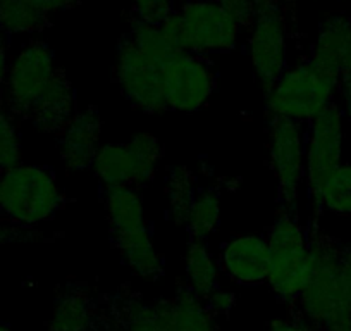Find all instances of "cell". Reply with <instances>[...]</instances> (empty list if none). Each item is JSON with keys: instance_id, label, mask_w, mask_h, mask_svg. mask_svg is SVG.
Segmentation results:
<instances>
[{"instance_id": "cell-1", "label": "cell", "mask_w": 351, "mask_h": 331, "mask_svg": "<svg viewBox=\"0 0 351 331\" xmlns=\"http://www.w3.org/2000/svg\"><path fill=\"white\" fill-rule=\"evenodd\" d=\"M110 238L124 264L147 282L164 276V259L158 254L145 219V205L136 187L107 188L104 195Z\"/></svg>"}, {"instance_id": "cell-2", "label": "cell", "mask_w": 351, "mask_h": 331, "mask_svg": "<svg viewBox=\"0 0 351 331\" xmlns=\"http://www.w3.org/2000/svg\"><path fill=\"white\" fill-rule=\"evenodd\" d=\"M64 204V194L52 170L19 164L0 171V214L8 222L33 228L50 221Z\"/></svg>"}, {"instance_id": "cell-3", "label": "cell", "mask_w": 351, "mask_h": 331, "mask_svg": "<svg viewBox=\"0 0 351 331\" xmlns=\"http://www.w3.org/2000/svg\"><path fill=\"white\" fill-rule=\"evenodd\" d=\"M176 50L198 56L231 52L238 47L241 26L214 0H193L160 26Z\"/></svg>"}, {"instance_id": "cell-4", "label": "cell", "mask_w": 351, "mask_h": 331, "mask_svg": "<svg viewBox=\"0 0 351 331\" xmlns=\"http://www.w3.org/2000/svg\"><path fill=\"white\" fill-rule=\"evenodd\" d=\"M336 97L337 81L308 57L295 66H288L265 92V104L271 117L308 124L317 114L336 102Z\"/></svg>"}, {"instance_id": "cell-5", "label": "cell", "mask_w": 351, "mask_h": 331, "mask_svg": "<svg viewBox=\"0 0 351 331\" xmlns=\"http://www.w3.org/2000/svg\"><path fill=\"white\" fill-rule=\"evenodd\" d=\"M343 245L320 229L308 231V279L296 299L298 314L322 331L341 304Z\"/></svg>"}, {"instance_id": "cell-6", "label": "cell", "mask_w": 351, "mask_h": 331, "mask_svg": "<svg viewBox=\"0 0 351 331\" xmlns=\"http://www.w3.org/2000/svg\"><path fill=\"white\" fill-rule=\"evenodd\" d=\"M271 264L267 283L285 302L295 304L308 279V229L295 211L282 209L267 231Z\"/></svg>"}, {"instance_id": "cell-7", "label": "cell", "mask_w": 351, "mask_h": 331, "mask_svg": "<svg viewBox=\"0 0 351 331\" xmlns=\"http://www.w3.org/2000/svg\"><path fill=\"white\" fill-rule=\"evenodd\" d=\"M217 89V74L205 56L176 50L162 62V92L165 109L197 113Z\"/></svg>"}, {"instance_id": "cell-8", "label": "cell", "mask_w": 351, "mask_h": 331, "mask_svg": "<svg viewBox=\"0 0 351 331\" xmlns=\"http://www.w3.org/2000/svg\"><path fill=\"white\" fill-rule=\"evenodd\" d=\"M57 73L59 67L56 66L53 50L45 42L33 40L16 54L9 66L8 81L2 95L5 106L16 119H28L35 102L45 92Z\"/></svg>"}, {"instance_id": "cell-9", "label": "cell", "mask_w": 351, "mask_h": 331, "mask_svg": "<svg viewBox=\"0 0 351 331\" xmlns=\"http://www.w3.org/2000/svg\"><path fill=\"white\" fill-rule=\"evenodd\" d=\"M269 164L278 183L282 209L295 211L305 185V130L300 123L271 117L267 133Z\"/></svg>"}, {"instance_id": "cell-10", "label": "cell", "mask_w": 351, "mask_h": 331, "mask_svg": "<svg viewBox=\"0 0 351 331\" xmlns=\"http://www.w3.org/2000/svg\"><path fill=\"white\" fill-rule=\"evenodd\" d=\"M346 119L337 102L327 106L305 131V185L312 197L336 168L344 162Z\"/></svg>"}, {"instance_id": "cell-11", "label": "cell", "mask_w": 351, "mask_h": 331, "mask_svg": "<svg viewBox=\"0 0 351 331\" xmlns=\"http://www.w3.org/2000/svg\"><path fill=\"white\" fill-rule=\"evenodd\" d=\"M117 85L128 102L145 114L165 111L162 92V62L141 52L128 35L121 40L114 66Z\"/></svg>"}, {"instance_id": "cell-12", "label": "cell", "mask_w": 351, "mask_h": 331, "mask_svg": "<svg viewBox=\"0 0 351 331\" xmlns=\"http://www.w3.org/2000/svg\"><path fill=\"white\" fill-rule=\"evenodd\" d=\"M248 56L263 92L288 69V32L279 4L256 12L250 26Z\"/></svg>"}, {"instance_id": "cell-13", "label": "cell", "mask_w": 351, "mask_h": 331, "mask_svg": "<svg viewBox=\"0 0 351 331\" xmlns=\"http://www.w3.org/2000/svg\"><path fill=\"white\" fill-rule=\"evenodd\" d=\"M310 59L337 81L339 106L351 135V18L327 16L319 25Z\"/></svg>"}, {"instance_id": "cell-14", "label": "cell", "mask_w": 351, "mask_h": 331, "mask_svg": "<svg viewBox=\"0 0 351 331\" xmlns=\"http://www.w3.org/2000/svg\"><path fill=\"white\" fill-rule=\"evenodd\" d=\"M219 264L226 276L239 285L267 282L271 264L267 238L255 233L236 235L222 245Z\"/></svg>"}, {"instance_id": "cell-15", "label": "cell", "mask_w": 351, "mask_h": 331, "mask_svg": "<svg viewBox=\"0 0 351 331\" xmlns=\"http://www.w3.org/2000/svg\"><path fill=\"white\" fill-rule=\"evenodd\" d=\"M59 137V157L64 168L69 171L92 170L93 159L102 145V117L97 107L77 109Z\"/></svg>"}, {"instance_id": "cell-16", "label": "cell", "mask_w": 351, "mask_h": 331, "mask_svg": "<svg viewBox=\"0 0 351 331\" xmlns=\"http://www.w3.org/2000/svg\"><path fill=\"white\" fill-rule=\"evenodd\" d=\"M76 111V93L64 71L59 69L45 92L35 102L26 121H29L40 133L60 135Z\"/></svg>"}, {"instance_id": "cell-17", "label": "cell", "mask_w": 351, "mask_h": 331, "mask_svg": "<svg viewBox=\"0 0 351 331\" xmlns=\"http://www.w3.org/2000/svg\"><path fill=\"white\" fill-rule=\"evenodd\" d=\"M97 324L95 300L88 288L67 285L57 295L47 331H93Z\"/></svg>"}, {"instance_id": "cell-18", "label": "cell", "mask_w": 351, "mask_h": 331, "mask_svg": "<svg viewBox=\"0 0 351 331\" xmlns=\"http://www.w3.org/2000/svg\"><path fill=\"white\" fill-rule=\"evenodd\" d=\"M117 324L124 331H171V299L147 304L136 297L114 304Z\"/></svg>"}, {"instance_id": "cell-19", "label": "cell", "mask_w": 351, "mask_h": 331, "mask_svg": "<svg viewBox=\"0 0 351 331\" xmlns=\"http://www.w3.org/2000/svg\"><path fill=\"white\" fill-rule=\"evenodd\" d=\"M219 276L221 264L210 252L207 242L190 238L184 251V278L188 288L200 299H205L219 286Z\"/></svg>"}, {"instance_id": "cell-20", "label": "cell", "mask_w": 351, "mask_h": 331, "mask_svg": "<svg viewBox=\"0 0 351 331\" xmlns=\"http://www.w3.org/2000/svg\"><path fill=\"white\" fill-rule=\"evenodd\" d=\"M171 331H219L217 317L204 299L183 286L171 299Z\"/></svg>"}, {"instance_id": "cell-21", "label": "cell", "mask_w": 351, "mask_h": 331, "mask_svg": "<svg viewBox=\"0 0 351 331\" xmlns=\"http://www.w3.org/2000/svg\"><path fill=\"white\" fill-rule=\"evenodd\" d=\"M92 170L106 190L116 187H134L133 166L126 144L110 141L100 145L93 159Z\"/></svg>"}, {"instance_id": "cell-22", "label": "cell", "mask_w": 351, "mask_h": 331, "mask_svg": "<svg viewBox=\"0 0 351 331\" xmlns=\"http://www.w3.org/2000/svg\"><path fill=\"white\" fill-rule=\"evenodd\" d=\"M221 214L222 201L217 188H198L183 228L186 229L190 238L207 242L219 229Z\"/></svg>"}, {"instance_id": "cell-23", "label": "cell", "mask_w": 351, "mask_h": 331, "mask_svg": "<svg viewBox=\"0 0 351 331\" xmlns=\"http://www.w3.org/2000/svg\"><path fill=\"white\" fill-rule=\"evenodd\" d=\"M310 198L319 211L351 216V159L336 168Z\"/></svg>"}, {"instance_id": "cell-24", "label": "cell", "mask_w": 351, "mask_h": 331, "mask_svg": "<svg viewBox=\"0 0 351 331\" xmlns=\"http://www.w3.org/2000/svg\"><path fill=\"white\" fill-rule=\"evenodd\" d=\"M197 178L186 166H174L165 178V201L167 214L178 226H184L197 194Z\"/></svg>"}, {"instance_id": "cell-25", "label": "cell", "mask_w": 351, "mask_h": 331, "mask_svg": "<svg viewBox=\"0 0 351 331\" xmlns=\"http://www.w3.org/2000/svg\"><path fill=\"white\" fill-rule=\"evenodd\" d=\"M128 150L131 155V166H133V185L143 187L154 181L157 176L158 166L164 157V147L155 135L136 133L126 141Z\"/></svg>"}, {"instance_id": "cell-26", "label": "cell", "mask_w": 351, "mask_h": 331, "mask_svg": "<svg viewBox=\"0 0 351 331\" xmlns=\"http://www.w3.org/2000/svg\"><path fill=\"white\" fill-rule=\"evenodd\" d=\"M49 26V16L26 0H0V30L5 35H32Z\"/></svg>"}, {"instance_id": "cell-27", "label": "cell", "mask_w": 351, "mask_h": 331, "mask_svg": "<svg viewBox=\"0 0 351 331\" xmlns=\"http://www.w3.org/2000/svg\"><path fill=\"white\" fill-rule=\"evenodd\" d=\"M128 38L147 56L154 57L158 62H164L172 52H176L174 47L165 38L160 26L145 25V23L131 21V30L128 33Z\"/></svg>"}, {"instance_id": "cell-28", "label": "cell", "mask_w": 351, "mask_h": 331, "mask_svg": "<svg viewBox=\"0 0 351 331\" xmlns=\"http://www.w3.org/2000/svg\"><path fill=\"white\" fill-rule=\"evenodd\" d=\"M14 119L4 99L0 97V171L19 164L23 157L21 138Z\"/></svg>"}, {"instance_id": "cell-29", "label": "cell", "mask_w": 351, "mask_h": 331, "mask_svg": "<svg viewBox=\"0 0 351 331\" xmlns=\"http://www.w3.org/2000/svg\"><path fill=\"white\" fill-rule=\"evenodd\" d=\"M174 12L172 0H131V21L162 26Z\"/></svg>"}, {"instance_id": "cell-30", "label": "cell", "mask_w": 351, "mask_h": 331, "mask_svg": "<svg viewBox=\"0 0 351 331\" xmlns=\"http://www.w3.org/2000/svg\"><path fill=\"white\" fill-rule=\"evenodd\" d=\"M215 4L228 12L241 28H250L256 18V8L253 0H214Z\"/></svg>"}, {"instance_id": "cell-31", "label": "cell", "mask_w": 351, "mask_h": 331, "mask_svg": "<svg viewBox=\"0 0 351 331\" xmlns=\"http://www.w3.org/2000/svg\"><path fill=\"white\" fill-rule=\"evenodd\" d=\"M339 278H341V304L337 309H351V245H343V252H341ZM336 310H334V312H336Z\"/></svg>"}, {"instance_id": "cell-32", "label": "cell", "mask_w": 351, "mask_h": 331, "mask_svg": "<svg viewBox=\"0 0 351 331\" xmlns=\"http://www.w3.org/2000/svg\"><path fill=\"white\" fill-rule=\"evenodd\" d=\"M204 302L215 317L228 316L232 310V307L236 306V295L232 292H229V290L219 288L217 286L214 292H210L205 297Z\"/></svg>"}, {"instance_id": "cell-33", "label": "cell", "mask_w": 351, "mask_h": 331, "mask_svg": "<svg viewBox=\"0 0 351 331\" xmlns=\"http://www.w3.org/2000/svg\"><path fill=\"white\" fill-rule=\"evenodd\" d=\"M38 238L40 233H36L33 228H23V226L11 225V222H0V247L16 242H33Z\"/></svg>"}, {"instance_id": "cell-34", "label": "cell", "mask_w": 351, "mask_h": 331, "mask_svg": "<svg viewBox=\"0 0 351 331\" xmlns=\"http://www.w3.org/2000/svg\"><path fill=\"white\" fill-rule=\"evenodd\" d=\"M265 331H319L306 323L300 314L293 317H278V319L271 321Z\"/></svg>"}, {"instance_id": "cell-35", "label": "cell", "mask_w": 351, "mask_h": 331, "mask_svg": "<svg viewBox=\"0 0 351 331\" xmlns=\"http://www.w3.org/2000/svg\"><path fill=\"white\" fill-rule=\"evenodd\" d=\"M26 2L42 11L43 14L50 16L56 12L71 11V9L77 8L83 0H26Z\"/></svg>"}, {"instance_id": "cell-36", "label": "cell", "mask_w": 351, "mask_h": 331, "mask_svg": "<svg viewBox=\"0 0 351 331\" xmlns=\"http://www.w3.org/2000/svg\"><path fill=\"white\" fill-rule=\"evenodd\" d=\"M9 66H11V60H9V42L4 35H0V97L4 95Z\"/></svg>"}, {"instance_id": "cell-37", "label": "cell", "mask_w": 351, "mask_h": 331, "mask_svg": "<svg viewBox=\"0 0 351 331\" xmlns=\"http://www.w3.org/2000/svg\"><path fill=\"white\" fill-rule=\"evenodd\" d=\"M253 4H255L256 11H262V9H267L271 5L279 4V0H253Z\"/></svg>"}, {"instance_id": "cell-38", "label": "cell", "mask_w": 351, "mask_h": 331, "mask_svg": "<svg viewBox=\"0 0 351 331\" xmlns=\"http://www.w3.org/2000/svg\"><path fill=\"white\" fill-rule=\"evenodd\" d=\"M0 331H12L11 328L8 326V324H4V323H0Z\"/></svg>"}, {"instance_id": "cell-39", "label": "cell", "mask_w": 351, "mask_h": 331, "mask_svg": "<svg viewBox=\"0 0 351 331\" xmlns=\"http://www.w3.org/2000/svg\"><path fill=\"white\" fill-rule=\"evenodd\" d=\"M286 2H291V4H293V2H295V0H286Z\"/></svg>"}, {"instance_id": "cell-40", "label": "cell", "mask_w": 351, "mask_h": 331, "mask_svg": "<svg viewBox=\"0 0 351 331\" xmlns=\"http://www.w3.org/2000/svg\"><path fill=\"white\" fill-rule=\"evenodd\" d=\"M332 2H336V0H332Z\"/></svg>"}]
</instances>
